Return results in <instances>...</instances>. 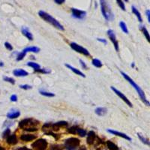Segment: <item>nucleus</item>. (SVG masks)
I'll return each instance as SVG.
<instances>
[{
  "label": "nucleus",
  "instance_id": "nucleus-1",
  "mask_svg": "<svg viewBox=\"0 0 150 150\" xmlns=\"http://www.w3.org/2000/svg\"><path fill=\"white\" fill-rule=\"evenodd\" d=\"M121 74L122 75V77L126 80V81H128V82L131 85L132 87L136 90V92H137V94L139 95L140 98V99L142 100V101H143L144 104H146L147 106H149V101L147 99V97H146V95H145L144 92L143 91V89H141L140 87V86H138V85H137L128 74H125L123 72H121Z\"/></svg>",
  "mask_w": 150,
  "mask_h": 150
},
{
  "label": "nucleus",
  "instance_id": "nucleus-2",
  "mask_svg": "<svg viewBox=\"0 0 150 150\" xmlns=\"http://www.w3.org/2000/svg\"><path fill=\"white\" fill-rule=\"evenodd\" d=\"M39 15L41 18L42 19V20H44L45 22L51 24L52 26H54V27L56 28V29H58V30H61V31H64L65 30L64 26H62V24H61L56 19L53 17L51 15L47 13V12H45V11H39Z\"/></svg>",
  "mask_w": 150,
  "mask_h": 150
},
{
  "label": "nucleus",
  "instance_id": "nucleus-3",
  "mask_svg": "<svg viewBox=\"0 0 150 150\" xmlns=\"http://www.w3.org/2000/svg\"><path fill=\"white\" fill-rule=\"evenodd\" d=\"M100 6H101V14L105 20L107 21H111L114 20V14L107 0H100Z\"/></svg>",
  "mask_w": 150,
  "mask_h": 150
},
{
  "label": "nucleus",
  "instance_id": "nucleus-4",
  "mask_svg": "<svg viewBox=\"0 0 150 150\" xmlns=\"http://www.w3.org/2000/svg\"><path fill=\"white\" fill-rule=\"evenodd\" d=\"M39 124V121L34 119H25L19 122V127L26 131H38V128L35 126Z\"/></svg>",
  "mask_w": 150,
  "mask_h": 150
},
{
  "label": "nucleus",
  "instance_id": "nucleus-5",
  "mask_svg": "<svg viewBox=\"0 0 150 150\" xmlns=\"http://www.w3.org/2000/svg\"><path fill=\"white\" fill-rule=\"evenodd\" d=\"M80 143H81V141L78 138L71 137L65 140V147L66 150H76L80 146Z\"/></svg>",
  "mask_w": 150,
  "mask_h": 150
},
{
  "label": "nucleus",
  "instance_id": "nucleus-6",
  "mask_svg": "<svg viewBox=\"0 0 150 150\" xmlns=\"http://www.w3.org/2000/svg\"><path fill=\"white\" fill-rule=\"evenodd\" d=\"M34 150H45L47 147V142L44 139H39L32 144Z\"/></svg>",
  "mask_w": 150,
  "mask_h": 150
},
{
  "label": "nucleus",
  "instance_id": "nucleus-7",
  "mask_svg": "<svg viewBox=\"0 0 150 150\" xmlns=\"http://www.w3.org/2000/svg\"><path fill=\"white\" fill-rule=\"evenodd\" d=\"M70 47H71L72 48V50H74V51L77 52V53H81V54H83V55L86 56H90V53L88 51V50L84 48L83 47H82V46L79 45V44H77V43L72 42L71 44H70Z\"/></svg>",
  "mask_w": 150,
  "mask_h": 150
},
{
  "label": "nucleus",
  "instance_id": "nucleus-8",
  "mask_svg": "<svg viewBox=\"0 0 150 150\" xmlns=\"http://www.w3.org/2000/svg\"><path fill=\"white\" fill-rule=\"evenodd\" d=\"M110 89H111L114 92V93H115L116 95H118V96L120 98V99H122V101H124V102L125 103L128 107H133L131 102L129 101V99H128V98H127L126 96L122 92L118 90L117 89H116L114 86H110Z\"/></svg>",
  "mask_w": 150,
  "mask_h": 150
},
{
  "label": "nucleus",
  "instance_id": "nucleus-9",
  "mask_svg": "<svg viewBox=\"0 0 150 150\" xmlns=\"http://www.w3.org/2000/svg\"><path fill=\"white\" fill-rule=\"evenodd\" d=\"M107 35L108 37H109V39H110V41H111V42L113 43V44H114L116 50V51H119V42H118L117 39H116V36L115 32H114V30H107Z\"/></svg>",
  "mask_w": 150,
  "mask_h": 150
},
{
  "label": "nucleus",
  "instance_id": "nucleus-10",
  "mask_svg": "<svg viewBox=\"0 0 150 150\" xmlns=\"http://www.w3.org/2000/svg\"><path fill=\"white\" fill-rule=\"evenodd\" d=\"M72 13L73 17L79 19V20H83V18H85L86 15V12L85 11H82V10L74 8H72Z\"/></svg>",
  "mask_w": 150,
  "mask_h": 150
},
{
  "label": "nucleus",
  "instance_id": "nucleus-11",
  "mask_svg": "<svg viewBox=\"0 0 150 150\" xmlns=\"http://www.w3.org/2000/svg\"><path fill=\"white\" fill-rule=\"evenodd\" d=\"M107 131L109 132V133H110V134H114V135L118 136V137H122V138H124V139L127 140H128V141L131 140V137H129L128 135H126L125 134H124V133H122V132H119V131H117L111 130V129H108Z\"/></svg>",
  "mask_w": 150,
  "mask_h": 150
},
{
  "label": "nucleus",
  "instance_id": "nucleus-12",
  "mask_svg": "<svg viewBox=\"0 0 150 150\" xmlns=\"http://www.w3.org/2000/svg\"><path fill=\"white\" fill-rule=\"evenodd\" d=\"M95 138H96V134L94 131H91L89 132L88 135H87V139H86V141H87V143L89 145L93 144L94 142L95 141Z\"/></svg>",
  "mask_w": 150,
  "mask_h": 150
},
{
  "label": "nucleus",
  "instance_id": "nucleus-13",
  "mask_svg": "<svg viewBox=\"0 0 150 150\" xmlns=\"http://www.w3.org/2000/svg\"><path fill=\"white\" fill-rule=\"evenodd\" d=\"M21 32H22L23 35H24L25 37H26L30 41H33V35L32 34L31 32H30V30H28V28L25 27V26H23V27H22V29H21Z\"/></svg>",
  "mask_w": 150,
  "mask_h": 150
},
{
  "label": "nucleus",
  "instance_id": "nucleus-14",
  "mask_svg": "<svg viewBox=\"0 0 150 150\" xmlns=\"http://www.w3.org/2000/svg\"><path fill=\"white\" fill-rule=\"evenodd\" d=\"M36 138V136L33 134H22L20 136V140L24 142H30Z\"/></svg>",
  "mask_w": 150,
  "mask_h": 150
},
{
  "label": "nucleus",
  "instance_id": "nucleus-15",
  "mask_svg": "<svg viewBox=\"0 0 150 150\" xmlns=\"http://www.w3.org/2000/svg\"><path fill=\"white\" fill-rule=\"evenodd\" d=\"M65 65L66 67H67V68H69V69L71 70V71H72V72H73L74 73L76 74L79 75V76H81V77H86V75H85L82 72H81L80 70L77 69V68H74V67H73V66H72V65H68V64H65Z\"/></svg>",
  "mask_w": 150,
  "mask_h": 150
},
{
  "label": "nucleus",
  "instance_id": "nucleus-16",
  "mask_svg": "<svg viewBox=\"0 0 150 150\" xmlns=\"http://www.w3.org/2000/svg\"><path fill=\"white\" fill-rule=\"evenodd\" d=\"M20 115V113L19 110H11V111L7 114V117L10 119H14L19 117Z\"/></svg>",
  "mask_w": 150,
  "mask_h": 150
},
{
  "label": "nucleus",
  "instance_id": "nucleus-17",
  "mask_svg": "<svg viewBox=\"0 0 150 150\" xmlns=\"http://www.w3.org/2000/svg\"><path fill=\"white\" fill-rule=\"evenodd\" d=\"M13 74L16 77H26L29 73L23 69H15L13 72Z\"/></svg>",
  "mask_w": 150,
  "mask_h": 150
},
{
  "label": "nucleus",
  "instance_id": "nucleus-18",
  "mask_svg": "<svg viewBox=\"0 0 150 150\" xmlns=\"http://www.w3.org/2000/svg\"><path fill=\"white\" fill-rule=\"evenodd\" d=\"M7 143L10 145H15L17 143V138L15 134H10L7 137Z\"/></svg>",
  "mask_w": 150,
  "mask_h": 150
},
{
  "label": "nucleus",
  "instance_id": "nucleus-19",
  "mask_svg": "<svg viewBox=\"0 0 150 150\" xmlns=\"http://www.w3.org/2000/svg\"><path fill=\"white\" fill-rule=\"evenodd\" d=\"M131 11H132V13L134 14V15H136L137 18L138 19V21H139L140 23L143 22V18H142V16H141L140 13V11H138V9H137L135 6H132Z\"/></svg>",
  "mask_w": 150,
  "mask_h": 150
},
{
  "label": "nucleus",
  "instance_id": "nucleus-20",
  "mask_svg": "<svg viewBox=\"0 0 150 150\" xmlns=\"http://www.w3.org/2000/svg\"><path fill=\"white\" fill-rule=\"evenodd\" d=\"M107 113V110L106 107H98L95 110V114L99 116H104Z\"/></svg>",
  "mask_w": 150,
  "mask_h": 150
},
{
  "label": "nucleus",
  "instance_id": "nucleus-21",
  "mask_svg": "<svg viewBox=\"0 0 150 150\" xmlns=\"http://www.w3.org/2000/svg\"><path fill=\"white\" fill-rule=\"evenodd\" d=\"M39 51H40V48H39L38 47H26L24 50H23V52L25 53H27L29 52H31V53H39Z\"/></svg>",
  "mask_w": 150,
  "mask_h": 150
},
{
  "label": "nucleus",
  "instance_id": "nucleus-22",
  "mask_svg": "<svg viewBox=\"0 0 150 150\" xmlns=\"http://www.w3.org/2000/svg\"><path fill=\"white\" fill-rule=\"evenodd\" d=\"M68 125L67 122H65V121H61V122H56L55 124L53 125V130L57 131L59 128V127L62 126H66Z\"/></svg>",
  "mask_w": 150,
  "mask_h": 150
},
{
  "label": "nucleus",
  "instance_id": "nucleus-23",
  "mask_svg": "<svg viewBox=\"0 0 150 150\" xmlns=\"http://www.w3.org/2000/svg\"><path fill=\"white\" fill-rule=\"evenodd\" d=\"M140 30L142 31V32L143 33V35H144V36L146 37V39H147V40L149 42L150 41V38H149V34L148 31H147V28L145 27V26H142V25H140Z\"/></svg>",
  "mask_w": 150,
  "mask_h": 150
},
{
  "label": "nucleus",
  "instance_id": "nucleus-24",
  "mask_svg": "<svg viewBox=\"0 0 150 150\" xmlns=\"http://www.w3.org/2000/svg\"><path fill=\"white\" fill-rule=\"evenodd\" d=\"M107 149L109 150H119V147L110 140H108L107 142Z\"/></svg>",
  "mask_w": 150,
  "mask_h": 150
},
{
  "label": "nucleus",
  "instance_id": "nucleus-25",
  "mask_svg": "<svg viewBox=\"0 0 150 150\" xmlns=\"http://www.w3.org/2000/svg\"><path fill=\"white\" fill-rule=\"evenodd\" d=\"M27 65L28 66H30V67H31V68H32L33 69H34V71L35 72H36L37 70H39L41 68V66L40 65H39L38 63H36V62H27Z\"/></svg>",
  "mask_w": 150,
  "mask_h": 150
},
{
  "label": "nucleus",
  "instance_id": "nucleus-26",
  "mask_svg": "<svg viewBox=\"0 0 150 150\" xmlns=\"http://www.w3.org/2000/svg\"><path fill=\"white\" fill-rule=\"evenodd\" d=\"M92 64L95 67H96V68H101L102 67V63H101V62L99 59H92Z\"/></svg>",
  "mask_w": 150,
  "mask_h": 150
},
{
  "label": "nucleus",
  "instance_id": "nucleus-27",
  "mask_svg": "<svg viewBox=\"0 0 150 150\" xmlns=\"http://www.w3.org/2000/svg\"><path fill=\"white\" fill-rule=\"evenodd\" d=\"M119 26H120L121 30H122L125 33H126V34H128V27H127V25L125 23V22L123 21H120L119 22Z\"/></svg>",
  "mask_w": 150,
  "mask_h": 150
},
{
  "label": "nucleus",
  "instance_id": "nucleus-28",
  "mask_svg": "<svg viewBox=\"0 0 150 150\" xmlns=\"http://www.w3.org/2000/svg\"><path fill=\"white\" fill-rule=\"evenodd\" d=\"M39 92H40L41 95H44V96H46V97H54V96H55V94L54 93L44 91V90H40Z\"/></svg>",
  "mask_w": 150,
  "mask_h": 150
},
{
  "label": "nucleus",
  "instance_id": "nucleus-29",
  "mask_svg": "<svg viewBox=\"0 0 150 150\" xmlns=\"http://www.w3.org/2000/svg\"><path fill=\"white\" fill-rule=\"evenodd\" d=\"M137 136H138V137L140 138V140L142 142H143L144 144H147V145H149V140L147 139V138H146V137H144L143 136L141 135L140 133H137Z\"/></svg>",
  "mask_w": 150,
  "mask_h": 150
},
{
  "label": "nucleus",
  "instance_id": "nucleus-30",
  "mask_svg": "<svg viewBox=\"0 0 150 150\" xmlns=\"http://www.w3.org/2000/svg\"><path fill=\"white\" fill-rule=\"evenodd\" d=\"M63 149H64V147L62 145L59 144L52 145L50 147V150H63Z\"/></svg>",
  "mask_w": 150,
  "mask_h": 150
},
{
  "label": "nucleus",
  "instance_id": "nucleus-31",
  "mask_svg": "<svg viewBox=\"0 0 150 150\" xmlns=\"http://www.w3.org/2000/svg\"><path fill=\"white\" fill-rule=\"evenodd\" d=\"M77 134H78L81 137H84L86 135V131L84 129H82V128H78L77 131Z\"/></svg>",
  "mask_w": 150,
  "mask_h": 150
},
{
  "label": "nucleus",
  "instance_id": "nucleus-32",
  "mask_svg": "<svg viewBox=\"0 0 150 150\" xmlns=\"http://www.w3.org/2000/svg\"><path fill=\"white\" fill-rule=\"evenodd\" d=\"M77 128L78 127L74 125V126H72L71 128H68V132H69L70 134H77Z\"/></svg>",
  "mask_w": 150,
  "mask_h": 150
},
{
  "label": "nucleus",
  "instance_id": "nucleus-33",
  "mask_svg": "<svg viewBox=\"0 0 150 150\" xmlns=\"http://www.w3.org/2000/svg\"><path fill=\"white\" fill-rule=\"evenodd\" d=\"M116 2H117L118 6H119L121 9L122 11H125V3L122 2V0H116Z\"/></svg>",
  "mask_w": 150,
  "mask_h": 150
},
{
  "label": "nucleus",
  "instance_id": "nucleus-34",
  "mask_svg": "<svg viewBox=\"0 0 150 150\" xmlns=\"http://www.w3.org/2000/svg\"><path fill=\"white\" fill-rule=\"evenodd\" d=\"M4 81H6V82H8L11 84H15V81L14 79H13L12 77H3Z\"/></svg>",
  "mask_w": 150,
  "mask_h": 150
},
{
  "label": "nucleus",
  "instance_id": "nucleus-35",
  "mask_svg": "<svg viewBox=\"0 0 150 150\" xmlns=\"http://www.w3.org/2000/svg\"><path fill=\"white\" fill-rule=\"evenodd\" d=\"M26 53H23V52H21V53H20L18 54V55H17V58H16V60L17 61H21V60H23V58L25 56H26Z\"/></svg>",
  "mask_w": 150,
  "mask_h": 150
},
{
  "label": "nucleus",
  "instance_id": "nucleus-36",
  "mask_svg": "<svg viewBox=\"0 0 150 150\" xmlns=\"http://www.w3.org/2000/svg\"><path fill=\"white\" fill-rule=\"evenodd\" d=\"M10 133H11V130H10L9 128H7L6 130H5V131H4L3 134H2L3 138H6V137H8V136L10 135Z\"/></svg>",
  "mask_w": 150,
  "mask_h": 150
},
{
  "label": "nucleus",
  "instance_id": "nucleus-37",
  "mask_svg": "<svg viewBox=\"0 0 150 150\" xmlns=\"http://www.w3.org/2000/svg\"><path fill=\"white\" fill-rule=\"evenodd\" d=\"M20 88L24 90H27L32 89V86H30V85H20Z\"/></svg>",
  "mask_w": 150,
  "mask_h": 150
},
{
  "label": "nucleus",
  "instance_id": "nucleus-38",
  "mask_svg": "<svg viewBox=\"0 0 150 150\" xmlns=\"http://www.w3.org/2000/svg\"><path fill=\"white\" fill-rule=\"evenodd\" d=\"M5 47H6V49L8 50H13V47H12V45L8 42L5 43Z\"/></svg>",
  "mask_w": 150,
  "mask_h": 150
},
{
  "label": "nucleus",
  "instance_id": "nucleus-39",
  "mask_svg": "<svg viewBox=\"0 0 150 150\" xmlns=\"http://www.w3.org/2000/svg\"><path fill=\"white\" fill-rule=\"evenodd\" d=\"M95 149L96 150H106V149L104 147V146H101L100 144L97 145V147H95Z\"/></svg>",
  "mask_w": 150,
  "mask_h": 150
},
{
  "label": "nucleus",
  "instance_id": "nucleus-40",
  "mask_svg": "<svg viewBox=\"0 0 150 150\" xmlns=\"http://www.w3.org/2000/svg\"><path fill=\"white\" fill-rule=\"evenodd\" d=\"M80 62H81V66H82L83 68H84V69H87V65H86V63H85V62H83L82 59H80Z\"/></svg>",
  "mask_w": 150,
  "mask_h": 150
},
{
  "label": "nucleus",
  "instance_id": "nucleus-41",
  "mask_svg": "<svg viewBox=\"0 0 150 150\" xmlns=\"http://www.w3.org/2000/svg\"><path fill=\"white\" fill-rule=\"evenodd\" d=\"M11 101H14V102H15V101H17V96L16 95H11Z\"/></svg>",
  "mask_w": 150,
  "mask_h": 150
},
{
  "label": "nucleus",
  "instance_id": "nucleus-42",
  "mask_svg": "<svg viewBox=\"0 0 150 150\" xmlns=\"http://www.w3.org/2000/svg\"><path fill=\"white\" fill-rule=\"evenodd\" d=\"M146 14H147V19H148V22L150 23V11L149 10H147L146 11Z\"/></svg>",
  "mask_w": 150,
  "mask_h": 150
},
{
  "label": "nucleus",
  "instance_id": "nucleus-43",
  "mask_svg": "<svg viewBox=\"0 0 150 150\" xmlns=\"http://www.w3.org/2000/svg\"><path fill=\"white\" fill-rule=\"evenodd\" d=\"M54 2L56 4H58V5H62V4H63L65 2V0H54Z\"/></svg>",
  "mask_w": 150,
  "mask_h": 150
},
{
  "label": "nucleus",
  "instance_id": "nucleus-44",
  "mask_svg": "<svg viewBox=\"0 0 150 150\" xmlns=\"http://www.w3.org/2000/svg\"><path fill=\"white\" fill-rule=\"evenodd\" d=\"M16 150H32L31 149H29L26 147H20V148H17Z\"/></svg>",
  "mask_w": 150,
  "mask_h": 150
},
{
  "label": "nucleus",
  "instance_id": "nucleus-45",
  "mask_svg": "<svg viewBox=\"0 0 150 150\" xmlns=\"http://www.w3.org/2000/svg\"><path fill=\"white\" fill-rule=\"evenodd\" d=\"M97 40L98 41H100V42H102V43H104V44H106L107 43V41L105 40V39H97Z\"/></svg>",
  "mask_w": 150,
  "mask_h": 150
},
{
  "label": "nucleus",
  "instance_id": "nucleus-46",
  "mask_svg": "<svg viewBox=\"0 0 150 150\" xmlns=\"http://www.w3.org/2000/svg\"><path fill=\"white\" fill-rule=\"evenodd\" d=\"M79 150H86V149L84 147H81V148H80V149Z\"/></svg>",
  "mask_w": 150,
  "mask_h": 150
},
{
  "label": "nucleus",
  "instance_id": "nucleus-47",
  "mask_svg": "<svg viewBox=\"0 0 150 150\" xmlns=\"http://www.w3.org/2000/svg\"><path fill=\"white\" fill-rule=\"evenodd\" d=\"M2 66H4V64H3V62H0V67H2Z\"/></svg>",
  "mask_w": 150,
  "mask_h": 150
},
{
  "label": "nucleus",
  "instance_id": "nucleus-48",
  "mask_svg": "<svg viewBox=\"0 0 150 150\" xmlns=\"http://www.w3.org/2000/svg\"><path fill=\"white\" fill-rule=\"evenodd\" d=\"M0 150H5V149H4L1 145H0Z\"/></svg>",
  "mask_w": 150,
  "mask_h": 150
},
{
  "label": "nucleus",
  "instance_id": "nucleus-49",
  "mask_svg": "<svg viewBox=\"0 0 150 150\" xmlns=\"http://www.w3.org/2000/svg\"><path fill=\"white\" fill-rule=\"evenodd\" d=\"M131 67H134V64L133 63V64H131Z\"/></svg>",
  "mask_w": 150,
  "mask_h": 150
},
{
  "label": "nucleus",
  "instance_id": "nucleus-50",
  "mask_svg": "<svg viewBox=\"0 0 150 150\" xmlns=\"http://www.w3.org/2000/svg\"><path fill=\"white\" fill-rule=\"evenodd\" d=\"M124 1H125V2H128V1H129V0H124Z\"/></svg>",
  "mask_w": 150,
  "mask_h": 150
}]
</instances>
